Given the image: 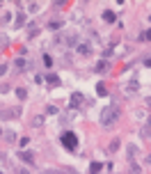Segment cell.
<instances>
[{
	"mask_svg": "<svg viewBox=\"0 0 151 174\" xmlns=\"http://www.w3.org/2000/svg\"><path fill=\"white\" fill-rule=\"evenodd\" d=\"M9 92V85H0V94H7Z\"/></svg>",
	"mask_w": 151,
	"mask_h": 174,
	"instance_id": "d6986e66",
	"label": "cell"
},
{
	"mask_svg": "<svg viewBox=\"0 0 151 174\" xmlns=\"http://www.w3.org/2000/svg\"><path fill=\"white\" fill-rule=\"evenodd\" d=\"M46 174H55V172H46Z\"/></svg>",
	"mask_w": 151,
	"mask_h": 174,
	"instance_id": "484cf974",
	"label": "cell"
},
{
	"mask_svg": "<svg viewBox=\"0 0 151 174\" xmlns=\"http://www.w3.org/2000/svg\"><path fill=\"white\" fill-rule=\"evenodd\" d=\"M144 67H147V69H151V57H147V60H144Z\"/></svg>",
	"mask_w": 151,
	"mask_h": 174,
	"instance_id": "603a6c76",
	"label": "cell"
},
{
	"mask_svg": "<svg viewBox=\"0 0 151 174\" xmlns=\"http://www.w3.org/2000/svg\"><path fill=\"white\" fill-rule=\"evenodd\" d=\"M140 39H151V30H147V32H142V34H140Z\"/></svg>",
	"mask_w": 151,
	"mask_h": 174,
	"instance_id": "ffe728a7",
	"label": "cell"
},
{
	"mask_svg": "<svg viewBox=\"0 0 151 174\" xmlns=\"http://www.w3.org/2000/svg\"><path fill=\"white\" fill-rule=\"evenodd\" d=\"M96 94H98V96H106L108 92H106V87H103V85H96Z\"/></svg>",
	"mask_w": 151,
	"mask_h": 174,
	"instance_id": "5bb4252c",
	"label": "cell"
},
{
	"mask_svg": "<svg viewBox=\"0 0 151 174\" xmlns=\"http://www.w3.org/2000/svg\"><path fill=\"white\" fill-rule=\"evenodd\" d=\"M62 28V21H53V23H48V30H60Z\"/></svg>",
	"mask_w": 151,
	"mask_h": 174,
	"instance_id": "7c38bea8",
	"label": "cell"
},
{
	"mask_svg": "<svg viewBox=\"0 0 151 174\" xmlns=\"http://www.w3.org/2000/svg\"><path fill=\"white\" fill-rule=\"evenodd\" d=\"M16 67H19V69H21V71H23V69H25V67H28V62H25V60H21V57H19V60H16Z\"/></svg>",
	"mask_w": 151,
	"mask_h": 174,
	"instance_id": "9a60e30c",
	"label": "cell"
},
{
	"mask_svg": "<svg viewBox=\"0 0 151 174\" xmlns=\"http://www.w3.org/2000/svg\"><path fill=\"white\" fill-rule=\"evenodd\" d=\"M89 170H92V174H98V172L103 170V163H92V165H89Z\"/></svg>",
	"mask_w": 151,
	"mask_h": 174,
	"instance_id": "30bf717a",
	"label": "cell"
},
{
	"mask_svg": "<svg viewBox=\"0 0 151 174\" xmlns=\"http://www.w3.org/2000/svg\"><path fill=\"white\" fill-rule=\"evenodd\" d=\"M2 135H5V140H7V142H14V140H16V135H14V131H5V133H2Z\"/></svg>",
	"mask_w": 151,
	"mask_h": 174,
	"instance_id": "8fae6325",
	"label": "cell"
},
{
	"mask_svg": "<svg viewBox=\"0 0 151 174\" xmlns=\"http://www.w3.org/2000/svg\"><path fill=\"white\" fill-rule=\"evenodd\" d=\"M23 23H25V16H23L21 11H19V14H16V28H21Z\"/></svg>",
	"mask_w": 151,
	"mask_h": 174,
	"instance_id": "4fadbf2b",
	"label": "cell"
},
{
	"mask_svg": "<svg viewBox=\"0 0 151 174\" xmlns=\"http://www.w3.org/2000/svg\"><path fill=\"white\" fill-rule=\"evenodd\" d=\"M83 101H85V96L80 94V92H73L71 98H69V106H71V108H80V106H83Z\"/></svg>",
	"mask_w": 151,
	"mask_h": 174,
	"instance_id": "3957f363",
	"label": "cell"
},
{
	"mask_svg": "<svg viewBox=\"0 0 151 174\" xmlns=\"http://www.w3.org/2000/svg\"><path fill=\"white\" fill-rule=\"evenodd\" d=\"M2 73H7V64H0V76Z\"/></svg>",
	"mask_w": 151,
	"mask_h": 174,
	"instance_id": "7402d4cb",
	"label": "cell"
},
{
	"mask_svg": "<svg viewBox=\"0 0 151 174\" xmlns=\"http://www.w3.org/2000/svg\"><path fill=\"white\" fill-rule=\"evenodd\" d=\"M19 174H28V170H19Z\"/></svg>",
	"mask_w": 151,
	"mask_h": 174,
	"instance_id": "cb8c5ba5",
	"label": "cell"
},
{
	"mask_svg": "<svg viewBox=\"0 0 151 174\" xmlns=\"http://www.w3.org/2000/svg\"><path fill=\"white\" fill-rule=\"evenodd\" d=\"M0 135H2V128H0Z\"/></svg>",
	"mask_w": 151,
	"mask_h": 174,
	"instance_id": "4316f807",
	"label": "cell"
},
{
	"mask_svg": "<svg viewBox=\"0 0 151 174\" xmlns=\"http://www.w3.org/2000/svg\"><path fill=\"white\" fill-rule=\"evenodd\" d=\"M117 117H119L117 108L108 106V108H103V112H101V124H103V126H112L114 121H117Z\"/></svg>",
	"mask_w": 151,
	"mask_h": 174,
	"instance_id": "7a4b0ae2",
	"label": "cell"
},
{
	"mask_svg": "<svg viewBox=\"0 0 151 174\" xmlns=\"http://www.w3.org/2000/svg\"><path fill=\"white\" fill-rule=\"evenodd\" d=\"M108 67H110L108 60H98L96 64H94V71H96V73H103V71H108Z\"/></svg>",
	"mask_w": 151,
	"mask_h": 174,
	"instance_id": "8992f818",
	"label": "cell"
},
{
	"mask_svg": "<svg viewBox=\"0 0 151 174\" xmlns=\"http://www.w3.org/2000/svg\"><path fill=\"white\" fill-rule=\"evenodd\" d=\"M131 172H133V174H140V167H137L135 163H133V165H131Z\"/></svg>",
	"mask_w": 151,
	"mask_h": 174,
	"instance_id": "44dd1931",
	"label": "cell"
},
{
	"mask_svg": "<svg viewBox=\"0 0 151 174\" xmlns=\"http://www.w3.org/2000/svg\"><path fill=\"white\" fill-rule=\"evenodd\" d=\"M76 50H78L80 55H89L92 53V46L89 44H78V46H76Z\"/></svg>",
	"mask_w": 151,
	"mask_h": 174,
	"instance_id": "52a82bcc",
	"label": "cell"
},
{
	"mask_svg": "<svg viewBox=\"0 0 151 174\" xmlns=\"http://www.w3.org/2000/svg\"><path fill=\"white\" fill-rule=\"evenodd\" d=\"M103 21H106V23H114V21H117V14H114V11H103Z\"/></svg>",
	"mask_w": 151,
	"mask_h": 174,
	"instance_id": "ba28073f",
	"label": "cell"
},
{
	"mask_svg": "<svg viewBox=\"0 0 151 174\" xmlns=\"http://www.w3.org/2000/svg\"><path fill=\"white\" fill-rule=\"evenodd\" d=\"M19 158L23 160V163H28V165H34V154L32 151H21Z\"/></svg>",
	"mask_w": 151,
	"mask_h": 174,
	"instance_id": "5b68a950",
	"label": "cell"
},
{
	"mask_svg": "<svg viewBox=\"0 0 151 174\" xmlns=\"http://www.w3.org/2000/svg\"><path fill=\"white\" fill-rule=\"evenodd\" d=\"M46 80H48V85H60V76H55V73H48Z\"/></svg>",
	"mask_w": 151,
	"mask_h": 174,
	"instance_id": "9c48e42d",
	"label": "cell"
},
{
	"mask_svg": "<svg viewBox=\"0 0 151 174\" xmlns=\"http://www.w3.org/2000/svg\"><path fill=\"white\" fill-rule=\"evenodd\" d=\"M44 64H46V67H53V57H50V55H44Z\"/></svg>",
	"mask_w": 151,
	"mask_h": 174,
	"instance_id": "e0dca14e",
	"label": "cell"
},
{
	"mask_svg": "<svg viewBox=\"0 0 151 174\" xmlns=\"http://www.w3.org/2000/svg\"><path fill=\"white\" fill-rule=\"evenodd\" d=\"M21 115V108H5L0 110V117H19Z\"/></svg>",
	"mask_w": 151,
	"mask_h": 174,
	"instance_id": "277c9868",
	"label": "cell"
},
{
	"mask_svg": "<svg viewBox=\"0 0 151 174\" xmlns=\"http://www.w3.org/2000/svg\"><path fill=\"white\" fill-rule=\"evenodd\" d=\"M0 174H2V172H0Z\"/></svg>",
	"mask_w": 151,
	"mask_h": 174,
	"instance_id": "83f0119b",
	"label": "cell"
},
{
	"mask_svg": "<svg viewBox=\"0 0 151 174\" xmlns=\"http://www.w3.org/2000/svg\"><path fill=\"white\" fill-rule=\"evenodd\" d=\"M147 160H149V163H151V154H149V156H147Z\"/></svg>",
	"mask_w": 151,
	"mask_h": 174,
	"instance_id": "d4e9b609",
	"label": "cell"
},
{
	"mask_svg": "<svg viewBox=\"0 0 151 174\" xmlns=\"http://www.w3.org/2000/svg\"><path fill=\"white\" fill-rule=\"evenodd\" d=\"M119 149V140H112V144H110V151H117Z\"/></svg>",
	"mask_w": 151,
	"mask_h": 174,
	"instance_id": "ac0fdd59",
	"label": "cell"
},
{
	"mask_svg": "<svg viewBox=\"0 0 151 174\" xmlns=\"http://www.w3.org/2000/svg\"><path fill=\"white\" fill-rule=\"evenodd\" d=\"M16 96H19V98H25V96H28V92L23 89V87H19V89H16Z\"/></svg>",
	"mask_w": 151,
	"mask_h": 174,
	"instance_id": "2e32d148",
	"label": "cell"
},
{
	"mask_svg": "<svg viewBox=\"0 0 151 174\" xmlns=\"http://www.w3.org/2000/svg\"><path fill=\"white\" fill-rule=\"evenodd\" d=\"M60 142L64 144L67 151H76V149H78V135H76L73 131H64L62 137H60Z\"/></svg>",
	"mask_w": 151,
	"mask_h": 174,
	"instance_id": "6da1fadb",
	"label": "cell"
}]
</instances>
